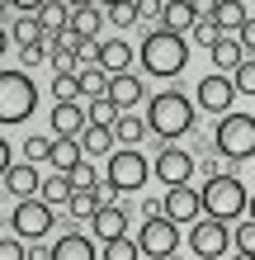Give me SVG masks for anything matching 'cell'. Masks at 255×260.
Segmentation results:
<instances>
[{"instance_id":"cell-33","label":"cell","mask_w":255,"mask_h":260,"mask_svg":"<svg viewBox=\"0 0 255 260\" xmlns=\"http://www.w3.org/2000/svg\"><path fill=\"white\" fill-rule=\"evenodd\" d=\"M189 38H194V43H199V48H217V43H222V38H227V34H222V28H217L213 19H199V24H194V28H189Z\"/></svg>"},{"instance_id":"cell-30","label":"cell","mask_w":255,"mask_h":260,"mask_svg":"<svg viewBox=\"0 0 255 260\" xmlns=\"http://www.w3.org/2000/svg\"><path fill=\"white\" fill-rule=\"evenodd\" d=\"M38 199H43V204H66V199H71V185H66V175H48V180H43V185H38Z\"/></svg>"},{"instance_id":"cell-10","label":"cell","mask_w":255,"mask_h":260,"mask_svg":"<svg viewBox=\"0 0 255 260\" xmlns=\"http://www.w3.org/2000/svg\"><path fill=\"white\" fill-rule=\"evenodd\" d=\"M156 213H161L170 227H194V222L203 218V208H199V189H194V185L170 189L166 199H156Z\"/></svg>"},{"instance_id":"cell-19","label":"cell","mask_w":255,"mask_h":260,"mask_svg":"<svg viewBox=\"0 0 255 260\" xmlns=\"http://www.w3.org/2000/svg\"><path fill=\"white\" fill-rule=\"evenodd\" d=\"M5 185H10V194L24 204V199H38V185H43V175H38L33 166L24 161V166H10V171H5Z\"/></svg>"},{"instance_id":"cell-37","label":"cell","mask_w":255,"mask_h":260,"mask_svg":"<svg viewBox=\"0 0 255 260\" xmlns=\"http://www.w3.org/2000/svg\"><path fill=\"white\" fill-rule=\"evenodd\" d=\"M52 95H57V104H71V100H81V85H76V76H52Z\"/></svg>"},{"instance_id":"cell-43","label":"cell","mask_w":255,"mask_h":260,"mask_svg":"<svg viewBox=\"0 0 255 260\" xmlns=\"http://www.w3.org/2000/svg\"><path fill=\"white\" fill-rule=\"evenodd\" d=\"M236 43H241V52H246V57L255 52V19H246L241 28H236Z\"/></svg>"},{"instance_id":"cell-48","label":"cell","mask_w":255,"mask_h":260,"mask_svg":"<svg viewBox=\"0 0 255 260\" xmlns=\"http://www.w3.org/2000/svg\"><path fill=\"white\" fill-rule=\"evenodd\" d=\"M246 218H250V222H255V194H250V204H246Z\"/></svg>"},{"instance_id":"cell-11","label":"cell","mask_w":255,"mask_h":260,"mask_svg":"<svg viewBox=\"0 0 255 260\" xmlns=\"http://www.w3.org/2000/svg\"><path fill=\"white\" fill-rule=\"evenodd\" d=\"M199 95H194V109H208V114H232V100H236V90H232V76H222V71H208L199 85Z\"/></svg>"},{"instance_id":"cell-14","label":"cell","mask_w":255,"mask_h":260,"mask_svg":"<svg viewBox=\"0 0 255 260\" xmlns=\"http://www.w3.org/2000/svg\"><path fill=\"white\" fill-rule=\"evenodd\" d=\"M90 227H95V241H118V237H128V208H123V204H104L95 218H90Z\"/></svg>"},{"instance_id":"cell-20","label":"cell","mask_w":255,"mask_h":260,"mask_svg":"<svg viewBox=\"0 0 255 260\" xmlns=\"http://www.w3.org/2000/svg\"><path fill=\"white\" fill-rule=\"evenodd\" d=\"M99 19H104V10L99 5H71V19H66V28L76 34L81 43H95V34H99Z\"/></svg>"},{"instance_id":"cell-27","label":"cell","mask_w":255,"mask_h":260,"mask_svg":"<svg viewBox=\"0 0 255 260\" xmlns=\"http://www.w3.org/2000/svg\"><path fill=\"white\" fill-rule=\"evenodd\" d=\"M118 114H123V109H118L114 100H95V104H90V109H85V123H90V128H109V133H114Z\"/></svg>"},{"instance_id":"cell-22","label":"cell","mask_w":255,"mask_h":260,"mask_svg":"<svg viewBox=\"0 0 255 260\" xmlns=\"http://www.w3.org/2000/svg\"><path fill=\"white\" fill-rule=\"evenodd\" d=\"M246 19H250V5H241V0H217V5H213V24L222 28V34L241 28Z\"/></svg>"},{"instance_id":"cell-31","label":"cell","mask_w":255,"mask_h":260,"mask_svg":"<svg viewBox=\"0 0 255 260\" xmlns=\"http://www.w3.org/2000/svg\"><path fill=\"white\" fill-rule=\"evenodd\" d=\"M66 185H71V194H85V189H95L99 185V171L90 161H81L76 171H66Z\"/></svg>"},{"instance_id":"cell-44","label":"cell","mask_w":255,"mask_h":260,"mask_svg":"<svg viewBox=\"0 0 255 260\" xmlns=\"http://www.w3.org/2000/svg\"><path fill=\"white\" fill-rule=\"evenodd\" d=\"M0 260H24V241H0Z\"/></svg>"},{"instance_id":"cell-7","label":"cell","mask_w":255,"mask_h":260,"mask_svg":"<svg viewBox=\"0 0 255 260\" xmlns=\"http://www.w3.org/2000/svg\"><path fill=\"white\" fill-rule=\"evenodd\" d=\"M10 222H14V241H38V237H48L52 227H57V208H48L43 199H24L19 208L10 213Z\"/></svg>"},{"instance_id":"cell-38","label":"cell","mask_w":255,"mask_h":260,"mask_svg":"<svg viewBox=\"0 0 255 260\" xmlns=\"http://www.w3.org/2000/svg\"><path fill=\"white\" fill-rule=\"evenodd\" d=\"M48 151H52V137H24V161L28 166L48 161Z\"/></svg>"},{"instance_id":"cell-16","label":"cell","mask_w":255,"mask_h":260,"mask_svg":"<svg viewBox=\"0 0 255 260\" xmlns=\"http://www.w3.org/2000/svg\"><path fill=\"white\" fill-rule=\"evenodd\" d=\"M48 260H99V251H95V241H90V237L66 232L62 241H52V246H48Z\"/></svg>"},{"instance_id":"cell-24","label":"cell","mask_w":255,"mask_h":260,"mask_svg":"<svg viewBox=\"0 0 255 260\" xmlns=\"http://www.w3.org/2000/svg\"><path fill=\"white\" fill-rule=\"evenodd\" d=\"M76 142H81V156H114V133L109 128H90L85 123V133Z\"/></svg>"},{"instance_id":"cell-41","label":"cell","mask_w":255,"mask_h":260,"mask_svg":"<svg viewBox=\"0 0 255 260\" xmlns=\"http://www.w3.org/2000/svg\"><path fill=\"white\" fill-rule=\"evenodd\" d=\"M48 57H52V48H48V38H43L38 48H24V52H19V62H24V71H28V67H43Z\"/></svg>"},{"instance_id":"cell-6","label":"cell","mask_w":255,"mask_h":260,"mask_svg":"<svg viewBox=\"0 0 255 260\" xmlns=\"http://www.w3.org/2000/svg\"><path fill=\"white\" fill-rule=\"evenodd\" d=\"M147 175H152V161H147L137 147H114L109 166H104V185L114 194H142Z\"/></svg>"},{"instance_id":"cell-42","label":"cell","mask_w":255,"mask_h":260,"mask_svg":"<svg viewBox=\"0 0 255 260\" xmlns=\"http://www.w3.org/2000/svg\"><path fill=\"white\" fill-rule=\"evenodd\" d=\"M161 10H166V0H137V19H147V24H156Z\"/></svg>"},{"instance_id":"cell-26","label":"cell","mask_w":255,"mask_h":260,"mask_svg":"<svg viewBox=\"0 0 255 260\" xmlns=\"http://www.w3.org/2000/svg\"><path fill=\"white\" fill-rule=\"evenodd\" d=\"M71 19V5H62V0H48V5L38 10V24H43V34H62Z\"/></svg>"},{"instance_id":"cell-25","label":"cell","mask_w":255,"mask_h":260,"mask_svg":"<svg viewBox=\"0 0 255 260\" xmlns=\"http://www.w3.org/2000/svg\"><path fill=\"white\" fill-rule=\"evenodd\" d=\"M76 85H81V95H90V104H95V100H109V76H104L99 67H81Z\"/></svg>"},{"instance_id":"cell-35","label":"cell","mask_w":255,"mask_h":260,"mask_svg":"<svg viewBox=\"0 0 255 260\" xmlns=\"http://www.w3.org/2000/svg\"><path fill=\"white\" fill-rule=\"evenodd\" d=\"M232 90H236V95H255V62H250V57L232 71Z\"/></svg>"},{"instance_id":"cell-49","label":"cell","mask_w":255,"mask_h":260,"mask_svg":"<svg viewBox=\"0 0 255 260\" xmlns=\"http://www.w3.org/2000/svg\"><path fill=\"white\" fill-rule=\"evenodd\" d=\"M232 260H255V255H241V251H236V255H232Z\"/></svg>"},{"instance_id":"cell-4","label":"cell","mask_w":255,"mask_h":260,"mask_svg":"<svg viewBox=\"0 0 255 260\" xmlns=\"http://www.w3.org/2000/svg\"><path fill=\"white\" fill-rule=\"evenodd\" d=\"M213 151H217V161H250L255 156V118L250 114H222L217 118V128H213Z\"/></svg>"},{"instance_id":"cell-8","label":"cell","mask_w":255,"mask_h":260,"mask_svg":"<svg viewBox=\"0 0 255 260\" xmlns=\"http://www.w3.org/2000/svg\"><path fill=\"white\" fill-rule=\"evenodd\" d=\"M175 246H179V227H170L166 218H142V227H137V255L170 260Z\"/></svg>"},{"instance_id":"cell-36","label":"cell","mask_w":255,"mask_h":260,"mask_svg":"<svg viewBox=\"0 0 255 260\" xmlns=\"http://www.w3.org/2000/svg\"><path fill=\"white\" fill-rule=\"evenodd\" d=\"M232 241H236V251H241V255H255V222L241 218V222H236V232H232Z\"/></svg>"},{"instance_id":"cell-5","label":"cell","mask_w":255,"mask_h":260,"mask_svg":"<svg viewBox=\"0 0 255 260\" xmlns=\"http://www.w3.org/2000/svg\"><path fill=\"white\" fill-rule=\"evenodd\" d=\"M33 109H38V85H33V76H28L24 67H19V71H0V123L14 128V123H24Z\"/></svg>"},{"instance_id":"cell-32","label":"cell","mask_w":255,"mask_h":260,"mask_svg":"<svg viewBox=\"0 0 255 260\" xmlns=\"http://www.w3.org/2000/svg\"><path fill=\"white\" fill-rule=\"evenodd\" d=\"M66 213H71V218H95V213H99V199H95V189L71 194V199H66Z\"/></svg>"},{"instance_id":"cell-45","label":"cell","mask_w":255,"mask_h":260,"mask_svg":"<svg viewBox=\"0 0 255 260\" xmlns=\"http://www.w3.org/2000/svg\"><path fill=\"white\" fill-rule=\"evenodd\" d=\"M24 260H48V246H38V241H33V246H24Z\"/></svg>"},{"instance_id":"cell-40","label":"cell","mask_w":255,"mask_h":260,"mask_svg":"<svg viewBox=\"0 0 255 260\" xmlns=\"http://www.w3.org/2000/svg\"><path fill=\"white\" fill-rule=\"evenodd\" d=\"M48 67H52V76H81V62H76L71 52H52Z\"/></svg>"},{"instance_id":"cell-39","label":"cell","mask_w":255,"mask_h":260,"mask_svg":"<svg viewBox=\"0 0 255 260\" xmlns=\"http://www.w3.org/2000/svg\"><path fill=\"white\" fill-rule=\"evenodd\" d=\"M104 14H109L118 28H132V24H137V5H132V0H118V5H109Z\"/></svg>"},{"instance_id":"cell-46","label":"cell","mask_w":255,"mask_h":260,"mask_svg":"<svg viewBox=\"0 0 255 260\" xmlns=\"http://www.w3.org/2000/svg\"><path fill=\"white\" fill-rule=\"evenodd\" d=\"M10 166H14V161H10V142H5V137H0V175H5Z\"/></svg>"},{"instance_id":"cell-21","label":"cell","mask_w":255,"mask_h":260,"mask_svg":"<svg viewBox=\"0 0 255 260\" xmlns=\"http://www.w3.org/2000/svg\"><path fill=\"white\" fill-rule=\"evenodd\" d=\"M85 156H81V142L76 137H52V151H48V166H57V175L76 171Z\"/></svg>"},{"instance_id":"cell-34","label":"cell","mask_w":255,"mask_h":260,"mask_svg":"<svg viewBox=\"0 0 255 260\" xmlns=\"http://www.w3.org/2000/svg\"><path fill=\"white\" fill-rule=\"evenodd\" d=\"M99 255H104V260H137V241H132V237L104 241V246H99Z\"/></svg>"},{"instance_id":"cell-2","label":"cell","mask_w":255,"mask_h":260,"mask_svg":"<svg viewBox=\"0 0 255 260\" xmlns=\"http://www.w3.org/2000/svg\"><path fill=\"white\" fill-rule=\"evenodd\" d=\"M246 204H250V194H246V185L236 175H208L203 189H199V208H203V218H213V222L241 218Z\"/></svg>"},{"instance_id":"cell-28","label":"cell","mask_w":255,"mask_h":260,"mask_svg":"<svg viewBox=\"0 0 255 260\" xmlns=\"http://www.w3.org/2000/svg\"><path fill=\"white\" fill-rule=\"evenodd\" d=\"M213 62H217L222 71H236V67H241V62H246V52H241V43H236V38L227 34V38H222V43H217V48H213Z\"/></svg>"},{"instance_id":"cell-29","label":"cell","mask_w":255,"mask_h":260,"mask_svg":"<svg viewBox=\"0 0 255 260\" xmlns=\"http://www.w3.org/2000/svg\"><path fill=\"white\" fill-rule=\"evenodd\" d=\"M10 38L19 43V52H24V48H38V43L48 38V34H43V24H38V19H14V28H10Z\"/></svg>"},{"instance_id":"cell-18","label":"cell","mask_w":255,"mask_h":260,"mask_svg":"<svg viewBox=\"0 0 255 260\" xmlns=\"http://www.w3.org/2000/svg\"><path fill=\"white\" fill-rule=\"evenodd\" d=\"M194 24H199L194 0H166V10H161V28H166V34H185Z\"/></svg>"},{"instance_id":"cell-17","label":"cell","mask_w":255,"mask_h":260,"mask_svg":"<svg viewBox=\"0 0 255 260\" xmlns=\"http://www.w3.org/2000/svg\"><path fill=\"white\" fill-rule=\"evenodd\" d=\"M52 133L57 137H81L85 133V109H81V100H71V104H52Z\"/></svg>"},{"instance_id":"cell-50","label":"cell","mask_w":255,"mask_h":260,"mask_svg":"<svg viewBox=\"0 0 255 260\" xmlns=\"http://www.w3.org/2000/svg\"><path fill=\"white\" fill-rule=\"evenodd\" d=\"M0 10H5V0H0Z\"/></svg>"},{"instance_id":"cell-47","label":"cell","mask_w":255,"mask_h":260,"mask_svg":"<svg viewBox=\"0 0 255 260\" xmlns=\"http://www.w3.org/2000/svg\"><path fill=\"white\" fill-rule=\"evenodd\" d=\"M5 48H10V34H5V28H0V57H5Z\"/></svg>"},{"instance_id":"cell-15","label":"cell","mask_w":255,"mask_h":260,"mask_svg":"<svg viewBox=\"0 0 255 260\" xmlns=\"http://www.w3.org/2000/svg\"><path fill=\"white\" fill-rule=\"evenodd\" d=\"M95 67H99V71L114 81V76L132 71V48H128L123 38H109V43H99V62H95Z\"/></svg>"},{"instance_id":"cell-23","label":"cell","mask_w":255,"mask_h":260,"mask_svg":"<svg viewBox=\"0 0 255 260\" xmlns=\"http://www.w3.org/2000/svg\"><path fill=\"white\" fill-rule=\"evenodd\" d=\"M142 133H147V118L137 109H132V114H118V123H114V142L118 147H137Z\"/></svg>"},{"instance_id":"cell-3","label":"cell","mask_w":255,"mask_h":260,"mask_svg":"<svg viewBox=\"0 0 255 260\" xmlns=\"http://www.w3.org/2000/svg\"><path fill=\"white\" fill-rule=\"evenodd\" d=\"M137 57H142V71H147V76H179V71H185V62H189V43L179 38V34L152 28V34L142 38Z\"/></svg>"},{"instance_id":"cell-13","label":"cell","mask_w":255,"mask_h":260,"mask_svg":"<svg viewBox=\"0 0 255 260\" xmlns=\"http://www.w3.org/2000/svg\"><path fill=\"white\" fill-rule=\"evenodd\" d=\"M109 100H114L123 114H132V109H137V104L147 100V81H142L137 71H123V76H114V81H109Z\"/></svg>"},{"instance_id":"cell-12","label":"cell","mask_w":255,"mask_h":260,"mask_svg":"<svg viewBox=\"0 0 255 260\" xmlns=\"http://www.w3.org/2000/svg\"><path fill=\"white\" fill-rule=\"evenodd\" d=\"M194 166H199V161H194L185 147H161V156L152 161V175L166 180L170 189H179V185H189V180H194Z\"/></svg>"},{"instance_id":"cell-1","label":"cell","mask_w":255,"mask_h":260,"mask_svg":"<svg viewBox=\"0 0 255 260\" xmlns=\"http://www.w3.org/2000/svg\"><path fill=\"white\" fill-rule=\"evenodd\" d=\"M194 128V100H185L179 90H156L147 104V133L166 137V147H175V137H185Z\"/></svg>"},{"instance_id":"cell-9","label":"cell","mask_w":255,"mask_h":260,"mask_svg":"<svg viewBox=\"0 0 255 260\" xmlns=\"http://www.w3.org/2000/svg\"><path fill=\"white\" fill-rule=\"evenodd\" d=\"M185 246L199 251V260H227V246H232V232L227 222H213V218H199L189 227V241Z\"/></svg>"}]
</instances>
